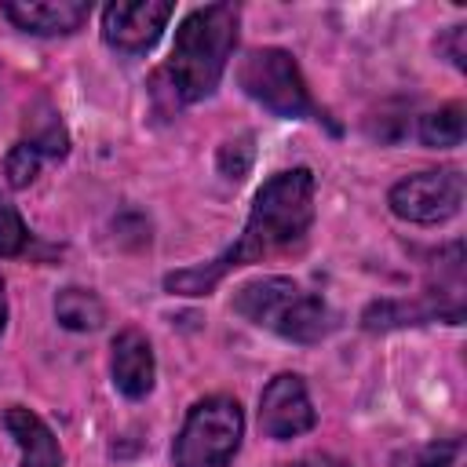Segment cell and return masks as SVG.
<instances>
[{
  "label": "cell",
  "mask_w": 467,
  "mask_h": 467,
  "mask_svg": "<svg viewBox=\"0 0 467 467\" xmlns=\"http://www.w3.org/2000/svg\"><path fill=\"white\" fill-rule=\"evenodd\" d=\"M390 467H467L463 438H434L423 445H405L390 456Z\"/></svg>",
  "instance_id": "cell-13"
},
{
  "label": "cell",
  "mask_w": 467,
  "mask_h": 467,
  "mask_svg": "<svg viewBox=\"0 0 467 467\" xmlns=\"http://www.w3.org/2000/svg\"><path fill=\"white\" fill-rule=\"evenodd\" d=\"M4 18H11L18 29L36 33V36H69L77 33L88 15L91 4L88 0H26V4H0Z\"/></svg>",
  "instance_id": "cell-10"
},
{
  "label": "cell",
  "mask_w": 467,
  "mask_h": 467,
  "mask_svg": "<svg viewBox=\"0 0 467 467\" xmlns=\"http://www.w3.org/2000/svg\"><path fill=\"white\" fill-rule=\"evenodd\" d=\"M171 4L168 0H128V4H109L102 11V40L124 55H142L150 51L168 18H171Z\"/></svg>",
  "instance_id": "cell-8"
},
{
  "label": "cell",
  "mask_w": 467,
  "mask_h": 467,
  "mask_svg": "<svg viewBox=\"0 0 467 467\" xmlns=\"http://www.w3.org/2000/svg\"><path fill=\"white\" fill-rule=\"evenodd\" d=\"M113 387L128 398V401H142L153 390V376H157V361H153V347L139 328H120L113 336Z\"/></svg>",
  "instance_id": "cell-9"
},
{
  "label": "cell",
  "mask_w": 467,
  "mask_h": 467,
  "mask_svg": "<svg viewBox=\"0 0 467 467\" xmlns=\"http://www.w3.org/2000/svg\"><path fill=\"white\" fill-rule=\"evenodd\" d=\"M310 223H314V171L310 168L277 171L259 186L241 237L208 263L171 270L164 277V288L171 296H208L230 270L299 248L310 234Z\"/></svg>",
  "instance_id": "cell-1"
},
{
  "label": "cell",
  "mask_w": 467,
  "mask_h": 467,
  "mask_svg": "<svg viewBox=\"0 0 467 467\" xmlns=\"http://www.w3.org/2000/svg\"><path fill=\"white\" fill-rule=\"evenodd\" d=\"M241 438H244V412L237 398L212 394L186 412V423L171 445V460L175 467H226L237 456Z\"/></svg>",
  "instance_id": "cell-5"
},
{
  "label": "cell",
  "mask_w": 467,
  "mask_h": 467,
  "mask_svg": "<svg viewBox=\"0 0 467 467\" xmlns=\"http://www.w3.org/2000/svg\"><path fill=\"white\" fill-rule=\"evenodd\" d=\"M387 204L398 219L416 226H438L452 219L463 204V171L460 168H431L405 175L390 186Z\"/></svg>",
  "instance_id": "cell-6"
},
{
  "label": "cell",
  "mask_w": 467,
  "mask_h": 467,
  "mask_svg": "<svg viewBox=\"0 0 467 467\" xmlns=\"http://www.w3.org/2000/svg\"><path fill=\"white\" fill-rule=\"evenodd\" d=\"M40 164H44V153H40L29 139H26V142H18V146H11V150H7V157H4L7 186H11V190L29 186V182L40 175Z\"/></svg>",
  "instance_id": "cell-16"
},
{
  "label": "cell",
  "mask_w": 467,
  "mask_h": 467,
  "mask_svg": "<svg viewBox=\"0 0 467 467\" xmlns=\"http://www.w3.org/2000/svg\"><path fill=\"white\" fill-rule=\"evenodd\" d=\"M252 142H255L252 135H237V139H230V142L219 146V171L226 179H244L248 175V168L255 161V146Z\"/></svg>",
  "instance_id": "cell-17"
},
{
  "label": "cell",
  "mask_w": 467,
  "mask_h": 467,
  "mask_svg": "<svg viewBox=\"0 0 467 467\" xmlns=\"http://www.w3.org/2000/svg\"><path fill=\"white\" fill-rule=\"evenodd\" d=\"M234 310L241 317H248L252 325H259L281 339L303 343V347L328 339L339 325L336 314L328 310V303L321 296L306 292L303 285H296L292 277H259V281L241 285L234 292Z\"/></svg>",
  "instance_id": "cell-3"
},
{
  "label": "cell",
  "mask_w": 467,
  "mask_h": 467,
  "mask_svg": "<svg viewBox=\"0 0 467 467\" xmlns=\"http://www.w3.org/2000/svg\"><path fill=\"white\" fill-rule=\"evenodd\" d=\"M4 427L15 438V445L22 449V463L18 467H62L58 438H55V431L33 409L11 405L4 412Z\"/></svg>",
  "instance_id": "cell-11"
},
{
  "label": "cell",
  "mask_w": 467,
  "mask_h": 467,
  "mask_svg": "<svg viewBox=\"0 0 467 467\" xmlns=\"http://www.w3.org/2000/svg\"><path fill=\"white\" fill-rule=\"evenodd\" d=\"M55 321L62 328H69V332H95L106 321V306L91 288L69 285V288H62L55 296Z\"/></svg>",
  "instance_id": "cell-12"
},
{
  "label": "cell",
  "mask_w": 467,
  "mask_h": 467,
  "mask_svg": "<svg viewBox=\"0 0 467 467\" xmlns=\"http://www.w3.org/2000/svg\"><path fill=\"white\" fill-rule=\"evenodd\" d=\"M317 412L310 405L306 383L296 372L274 376L259 394V431L274 441H292L306 431H314Z\"/></svg>",
  "instance_id": "cell-7"
},
{
  "label": "cell",
  "mask_w": 467,
  "mask_h": 467,
  "mask_svg": "<svg viewBox=\"0 0 467 467\" xmlns=\"http://www.w3.org/2000/svg\"><path fill=\"white\" fill-rule=\"evenodd\" d=\"M237 84L248 99H255L274 117H285V120H299V117H317L321 120L325 117L321 106L314 102L306 80H303L299 62L285 47L248 51L237 66Z\"/></svg>",
  "instance_id": "cell-4"
},
{
  "label": "cell",
  "mask_w": 467,
  "mask_h": 467,
  "mask_svg": "<svg viewBox=\"0 0 467 467\" xmlns=\"http://www.w3.org/2000/svg\"><path fill=\"white\" fill-rule=\"evenodd\" d=\"M438 51H441L456 69H467V26H449V29L438 36Z\"/></svg>",
  "instance_id": "cell-18"
},
{
  "label": "cell",
  "mask_w": 467,
  "mask_h": 467,
  "mask_svg": "<svg viewBox=\"0 0 467 467\" xmlns=\"http://www.w3.org/2000/svg\"><path fill=\"white\" fill-rule=\"evenodd\" d=\"M292 467H350V463H343V460H336V456H306V460H299V463H292Z\"/></svg>",
  "instance_id": "cell-19"
},
{
  "label": "cell",
  "mask_w": 467,
  "mask_h": 467,
  "mask_svg": "<svg viewBox=\"0 0 467 467\" xmlns=\"http://www.w3.org/2000/svg\"><path fill=\"white\" fill-rule=\"evenodd\" d=\"M463 102H445L438 106L434 113H423L420 117V142L423 146H434V150H449V146H460L463 142V131H467V117H463Z\"/></svg>",
  "instance_id": "cell-14"
},
{
  "label": "cell",
  "mask_w": 467,
  "mask_h": 467,
  "mask_svg": "<svg viewBox=\"0 0 467 467\" xmlns=\"http://www.w3.org/2000/svg\"><path fill=\"white\" fill-rule=\"evenodd\" d=\"M29 244H33V234L22 223L18 208L0 197V259H18L29 252Z\"/></svg>",
  "instance_id": "cell-15"
},
{
  "label": "cell",
  "mask_w": 467,
  "mask_h": 467,
  "mask_svg": "<svg viewBox=\"0 0 467 467\" xmlns=\"http://www.w3.org/2000/svg\"><path fill=\"white\" fill-rule=\"evenodd\" d=\"M237 26L241 15L234 4L193 7L179 22L171 55L153 77L157 95H164L168 106H190L208 99L219 88L226 62L237 47Z\"/></svg>",
  "instance_id": "cell-2"
},
{
  "label": "cell",
  "mask_w": 467,
  "mask_h": 467,
  "mask_svg": "<svg viewBox=\"0 0 467 467\" xmlns=\"http://www.w3.org/2000/svg\"><path fill=\"white\" fill-rule=\"evenodd\" d=\"M7 325V292H4V277H0V332Z\"/></svg>",
  "instance_id": "cell-20"
}]
</instances>
